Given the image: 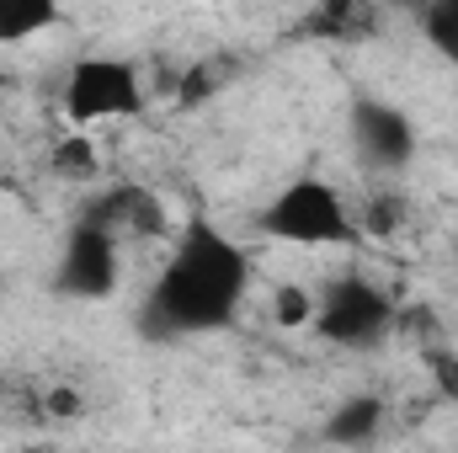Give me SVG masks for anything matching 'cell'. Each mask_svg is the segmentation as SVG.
<instances>
[{
    "instance_id": "cell-1",
    "label": "cell",
    "mask_w": 458,
    "mask_h": 453,
    "mask_svg": "<svg viewBox=\"0 0 458 453\" xmlns=\"http://www.w3.org/2000/svg\"><path fill=\"white\" fill-rule=\"evenodd\" d=\"M250 294V251L219 229L214 219H187L176 229L144 304H139V337L149 341H192L229 331Z\"/></svg>"
},
{
    "instance_id": "cell-2",
    "label": "cell",
    "mask_w": 458,
    "mask_h": 453,
    "mask_svg": "<svg viewBox=\"0 0 458 453\" xmlns=\"http://www.w3.org/2000/svg\"><path fill=\"white\" fill-rule=\"evenodd\" d=\"M256 235L277 240V245H304V251H346L362 245L357 214L346 203V192L320 176V171H299L288 176L256 214Z\"/></svg>"
},
{
    "instance_id": "cell-3",
    "label": "cell",
    "mask_w": 458,
    "mask_h": 453,
    "mask_svg": "<svg viewBox=\"0 0 458 453\" xmlns=\"http://www.w3.org/2000/svg\"><path fill=\"white\" fill-rule=\"evenodd\" d=\"M400 299L373 283L368 272H336L315 288V337L346 346V352H368V346H384V341L400 331Z\"/></svg>"
},
{
    "instance_id": "cell-4",
    "label": "cell",
    "mask_w": 458,
    "mask_h": 453,
    "mask_svg": "<svg viewBox=\"0 0 458 453\" xmlns=\"http://www.w3.org/2000/svg\"><path fill=\"white\" fill-rule=\"evenodd\" d=\"M59 113L75 133H91L97 123H128L144 113V75L123 54H81L64 70Z\"/></svg>"
},
{
    "instance_id": "cell-5",
    "label": "cell",
    "mask_w": 458,
    "mask_h": 453,
    "mask_svg": "<svg viewBox=\"0 0 458 453\" xmlns=\"http://www.w3.org/2000/svg\"><path fill=\"white\" fill-rule=\"evenodd\" d=\"M346 133H352V150L368 171H384V176H400L416 166L421 155V128L416 117L373 91H357L352 107H346Z\"/></svg>"
},
{
    "instance_id": "cell-6",
    "label": "cell",
    "mask_w": 458,
    "mask_h": 453,
    "mask_svg": "<svg viewBox=\"0 0 458 453\" xmlns=\"http://www.w3.org/2000/svg\"><path fill=\"white\" fill-rule=\"evenodd\" d=\"M117 283H123V240H113L107 229H97V225L70 219L64 251L54 261V294L102 304V299L117 294Z\"/></svg>"
},
{
    "instance_id": "cell-7",
    "label": "cell",
    "mask_w": 458,
    "mask_h": 453,
    "mask_svg": "<svg viewBox=\"0 0 458 453\" xmlns=\"http://www.w3.org/2000/svg\"><path fill=\"white\" fill-rule=\"evenodd\" d=\"M81 225L107 229L113 240H165L171 235V209L155 187L144 182H113L102 192H91L81 209H75Z\"/></svg>"
},
{
    "instance_id": "cell-8",
    "label": "cell",
    "mask_w": 458,
    "mask_h": 453,
    "mask_svg": "<svg viewBox=\"0 0 458 453\" xmlns=\"http://www.w3.org/2000/svg\"><path fill=\"white\" fill-rule=\"evenodd\" d=\"M0 406L21 427H70L91 411L86 389L70 379H0Z\"/></svg>"
},
{
    "instance_id": "cell-9",
    "label": "cell",
    "mask_w": 458,
    "mask_h": 453,
    "mask_svg": "<svg viewBox=\"0 0 458 453\" xmlns=\"http://www.w3.org/2000/svg\"><path fill=\"white\" fill-rule=\"evenodd\" d=\"M384 438H389V400L378 389L346 395L342 406L320 422V443L346 449V453H368L373 443H384Z\"/></svg>"
},
{
    "instance_id": "cell-10",
    "label": "cell",
    "mask_w": 458,
    "mask_h": 453,
    "mask_svg": "<svg viewBox=\"0 0 458 453\" xmlns=\"http://www.w3.org/2000/svg\"><path fill=\"white\" fill-rule=\"evenodd\" d=\"M373 27H378V11L362 5V0H331V5H320V11L304 16V32L310 38H331V43H357Z\"/></svg>"
},
{
    "instance_id": "cell-11",
    "label": "cell",
    "mask_w": 458,
    "mask_h": 453,
    "mask_svg": "<svg viewBox=\"0 0 458 453\" xmlns=\"http://www.w3.org/2000/svg\"><path fill=\"white\" fill-rule=\"evenodd\" d=\"M59 27L54 0H0V43H32Z\"/></svg>"
},
{
    "instance_id": "cell-12",
    "label": "cell",
    "mask_w": 458,
    "mask_h": 453,
    "mask_svg": "<svg viewBox=\"0 0 458 453\" xmlns=\"http://www.w3.org/2000/svg\"><path fill=\"white\" fill-rule=\"evenodd\" d=\"M48 171L59 176V182H97L102 176V155H97V144H91V133H59V144L48 150Z\"/></svg>"
},
{
    "instance_id": "cell-13",
    "label": "cell",
    "mask_w": 458,
    "mask_h": 453,
    "mask_svg": "<svg viewBox=\"0 0 458 453\" xmlns=\"http://www.w3.org/2000/svg\"><path fill=\"white\" fill-rule=\"evenodd\" d=\"M352 214H357L362 240L368 235L373 240H389V235H400V225H405V192L400 187H373L362 203H352Z\"/></svg>"
},
{
    "instance_id": "cell-14",
    "label": "cell",
    "mask_w": 458,
    "mask_h": 453,
    "mask_svg": "<svg viewBox=\"0 0 458 453\" xmlns=\"http://www.w3.org/2000/svg\"><path fill=\"white\" fill-rule=\"evenodd\" d=\"M229 81H234V59H225V54H219V59H198V64L182 75V91H176V97H182V107H203L208 97L225 91Z\"/></svg>"
},
{
    "instance_id": "cell-15",
    "label": "cell",
    "mask_w": 458,
    "mask_h": 453,
    "mask_svg": "<svg viewBox=\"0 0 458 453\" xmlns=\"http://www.w3.org/2000/svg\"><path fill=\"white\" fill-rule=\"evenodd\" d=\"M272 326H283V331H310V326H315V288H304V283H277V288H272Z\"/></svg>"
},
{
    "instance_id": "cell-16",
    "label": "cell",
    "mask_w": 458,
    "mask_h": 453,
    "mask_svg": "<svg viewBox=\"0 0 458 453\" xmlns=\"http://www.w3.org/2000/svg\"><path fill=\"white\" fill-rule=\"evenodd\" d=\"M421 32H427V43L458 70V0L427 5V11H421Z\"/></svg>"
},
{
    "instance_id": "cell-17",
    "label": "cell",
    "mask_w": 458,
    "mask_h": 453,
    "mask_svg": "<svg viewBox=\"0 0 458 453\" xmlns=\"http://www.w3.org/2000/svg\"><path fill=\"white\" fill-rule=\"evenodd\" d=\"M421 363H427V373L437 379V389L448 395V400H458V346H448V341H421Z\"/></svg>"
}]
</instances>
